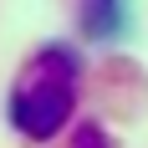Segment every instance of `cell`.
<instances>
[{
  "instance_id": "cell-1",
  "label": "cell",
  "mask_w": 148,
  "mask_h": 148,
  "mask_svg": "<svg viewBox=\"0 0 148 148\" xmlns=\"http://www.w3.org/2000/svg\"><path fill=\"white\" fill-rule=\"evenodd\" d=\"M72 102H77V66H72V56L66 51H46L21 77V87L10 97V118H15V128L26 138H51L61 123L72 118Z\"/></svg>"
}]
</instances>
